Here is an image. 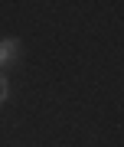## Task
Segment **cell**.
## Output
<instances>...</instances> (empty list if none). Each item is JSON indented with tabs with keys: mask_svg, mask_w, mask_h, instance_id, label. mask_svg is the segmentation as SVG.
<instances>
[{
	"mask_svg": "<svg viewBox=\"0 0 124 147\" xmlns=\"http://www.w3.org/2000/svg\"><path fill=\"white\" fill-rule=\"evenodd\" d=\"M10 98V82L3 79V72H0V105H3V101Z\"/></svg>",
	"mask_w": 124,
	"mask_h": 147,
	"instance_id": "cell-2",
	"label": "cell"
},
{
	"mask_svg": "<svg viewBox=\"0 0 124 147\" xmlns=\"http://www.w3.org/2000/svg\"><path fill=\"white\" fill-rule=\"evenodd\" d=\"M16 59H20V39H13V36L0 39V65H13Z\"/></svg>",
	"mask_w": 124,
	"mask_h": 147,
	"instance_id": "cell-1",
	"label": "cell"
}]
</instances>
